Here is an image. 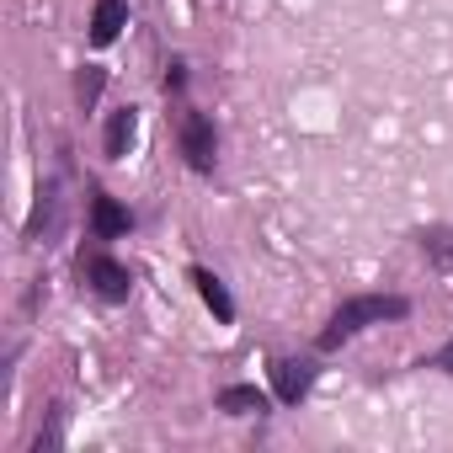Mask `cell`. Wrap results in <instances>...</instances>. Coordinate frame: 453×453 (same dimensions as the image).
Wrapping results in <instances>:
<instances>
[{"instance_id": "6da1fadb", "label": "cell", "mask_w": 453, "mask_h": 453, "mask_svg": "<svg viewBox=\"0 0 453 453\" xmlns=\"http://www.w3.org/2000/svg\"><path fill=\"white\" fill-rule=\"evenodd\" d=\"M411 304L400 299V294H368V299H347L336 315H331V326L320 331V352H331V347H342L347 336H357L363 326H379V320H400Z\"/></svg>"}, {"instance_id": "7a4b0ae2", "label": "cell", "mask_w": 453, "mask_h": 453, "mask_svg": "<svg viewBox=\"0 0 453 453\" xmlns=\"http://www.w3.org/2000/svg\"><path fill=\"white\" fill-rule=\"evenodd\" d=\"M181 155L192 171H213V123L203 112H181Z\"/></svg>"}, {"instance_id": "3957f363", "label": "cell", "mask_w": 453, "mask_h": 453, "mask_svg": "<svg viewBox=\"0 0 453 453\" xmlns=\"http://www.w3.org/2000/svg\"><path fill=\"white\" fill-rule=\"evenodd\" d=\"M86 283H91L102 299H112V304H118V299H128V288H134L128 267H123V262H112V257H102V251L86 262Z\"/></svg>"}, {"instance_id": "277c9868", "label": "cell", "mask_w": 453, "mask_h": 453, "mask_svg": "<svg viewBox=\"0 0 453 453\" xmlns=\"http://www.w3.org/2000/svg\"><path fill=\"white\" fill-rule=\"evenodd\" d=\"M273 384H278V400H283V405H299V400L310 395V384H315V363L288 357V363L273 368Z\"/></svg>"}, {"instance_id": "5b68a950", "label": "cell", "mask_w": 453, "mask_h": 453, "mask_svg": "<svg viewBox=\"0 0 453 453\" xmlns=\"http://www.w3.org/2000/svg\"><path fill=\"white\" fill-rule=\"evenodd\" d=\"M128 208L118 203V197H107V192H96L91 197V230H96V241H118V235H128Z\"/></svg>"}, {"instance_id": "8992f818", "label": "cell", "mask_w": 453, "mask_h": 453, "mask_svg": "<svg viewBox=\"0 0 453 453\" xmlns=\"http://www.w3.org/2000/svg\"><path fill=\"white\" fill-rule=\"evenodd\" d=\"M128 22V0H96V12H91V43L107 49Z\"/></svg>"}, {"instance_id": "52a82bcc", "label": "cell", "mask_w": 453, "mask_h": 453, "mask_svg": "<svg viewBox=\"0 0 453 453\" xmlns=\"http://www.w3.org/2000/svg\"><path fill=\"white\" fill-rule=\"evenodd\" d=\"M192 283H197V294H203V304L213 310V320H235V299L224 294V283L213 278V273H203V267H192Z\"/></svg>"}, {"instance_id": "ba28073f", "label": "cell", "mask_w": 453, "mask_h": 453, "mask_svg": "<svg viewBox=\"0 0 453 453\" xmlns=\"http://www.w3.org/2000/svg\"><path fill=\"white\" fill-rule=\"evenodd\" d=\"M134 134H139V112H134V107L112 112V123H107V155H112V160H123V155H128V144H134Z\"/></svg>"}, {"instance_id": "9c48e42d", "label": "cell", "mask_w": 453, "mask_h": 453, "mask_svg": "<svg viewBox=\"0 0 453 453\" xmlns=\"http://www.w3.org/2000/svg\"><path fill=\"white\" fill-rule=\"evenodd\" d=\"M219 411H235V416H251V411H267V395L257 384H230L219 395Z\"/></svg>"}, {"instance_id": "30bf717a", "label": "cell", "mask_w": 453, "mask_h": 453, "mask_svg": "<svg viewBox=\"0 0 453 453\" xmlns=\"http://www.w3.org/2000/svg\"><path fill=\"white\" fill-rule=\"evenodd\" d=\"M96 96H102V70H96V65H86V75H81V102L91 107Z\"/></svg>"}, {"instance_id": "8fae6325", "label": "cell", "mask_w": 453, "mask_h": 453, "mask_svg": "<svg viewBox=\"0 0 453 453\" xmlns=\"http://www.w3.org/2000/svg\"><path fill=\"white\" fill-rule=\"evenodd\" d=\"M426 251H432L442 267H453V235H432V241H426Z\"/></svg>"}, {"instance_id": "7c38bea8", "label": "cell", "mask_w": 453, "mask_h": 453, "mask_svg": "<svg viewBox=\"0 0 453 453\" xmlns=\"http://www.w3.org/2000/svg\"><path fill=\"white\" fill-rule=\"evenodd\" d=\"M437 368H448V373H453V342L442 347V357H437Z\"/></svg>"}]
</instances>
